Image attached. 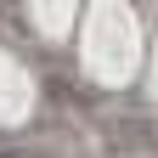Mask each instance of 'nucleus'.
Masks as SVG:
<instances>
[{
  "label": "nucleus",
  "mask_w": 158,
  "mask_h": 158,
  "mask_svg": "<svg viewBox=\"0 0 158 158\" xmlns=\"http://www.w3.org/2000/svg\"><path fill=\"white\" fill-rule=\"evenodd\" d=\"M0 158H34V152H17V147H0Z\"/></svg>",
  "instance_id": "nucleus-1"
}]
</instances>
